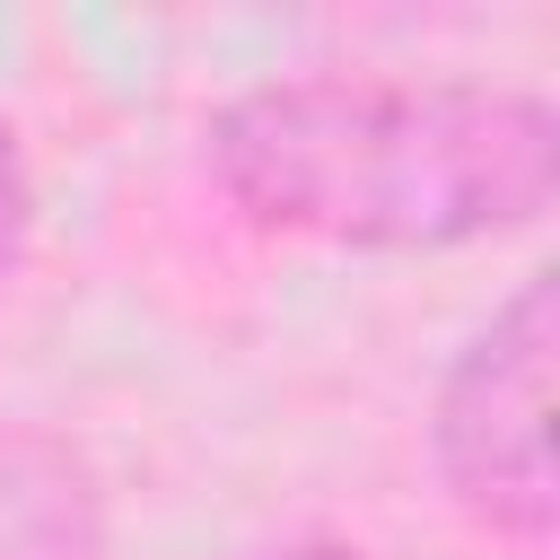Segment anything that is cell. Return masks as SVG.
Here are the masks:
<instances>
[{"label": "cell", "mask_w": 560, "mask_h": 560, "mask_svg": "<svg viewBox=\"0 0 560 560\" xmlns=\"http://www.w3.org/2000/svg\"><path fill=\"white\" fill-rule=\"evenodd\" d=\"M271 560H359V551H341V542H289V551H271Z\"/></svg>", "instance_id": "cell-5"}, {"label": "cell", "mask_w": 560, "mask_h": 560, "mask_svg": "<svg viewBox=\"0 0 560 560\" xmlns=\"http://www.w3.org/2000/svg\"><path fill=\"white\" fill-rule=\"evenodd\" d=\"M26 245H35V175H26L18 131L0 122V280L26 262Z\"/></svg>", "instance_id": "cell-4"}, {"label": "cell", "mask_w": 560, "mask_h": 560, "mask_svg": "<svg viewBox=\"0 0 560 560\" xmlns=\"http://www.w3.org/2000/svg\"><path fill=\"white\" fill-rule=\"evenodd\" d=\"M551 350H560V289H551V271H534L455 350V368L438 376V402H429V455H438L446 499L508 542H551V516H560Z\"/></svg>", "instance_id": "cell-2"}, {"label": "cell", "mask_w": 560, "mask_h": 560, "mask_svg": "<svg viewBox=\"0 0 560 560\" xmlns=\"http://www.w3.org/2000/svg\"><path fill=\"white\" fill-rule=\"evenodd\" d=\"M105 481L52 429H0V560H96Z\"/></svg>", "instance_id": "cell-3"}, {"label": "cell", "mask_w": 560, "mask_h": 560, "mask_svg": "<svg viewBox=\"0 0 560 560\" xmlns=\"http://www.w3.org/2000/svg\"><path fill=\"white\" fill-rule=\"evenodd\" d=\"M210 184L280 236L446 254L534 228L560 192V114L490 79L306 70L236 88L201 131Z\"/></svg>", "instance_id": "cell-1"}]
</instances>
